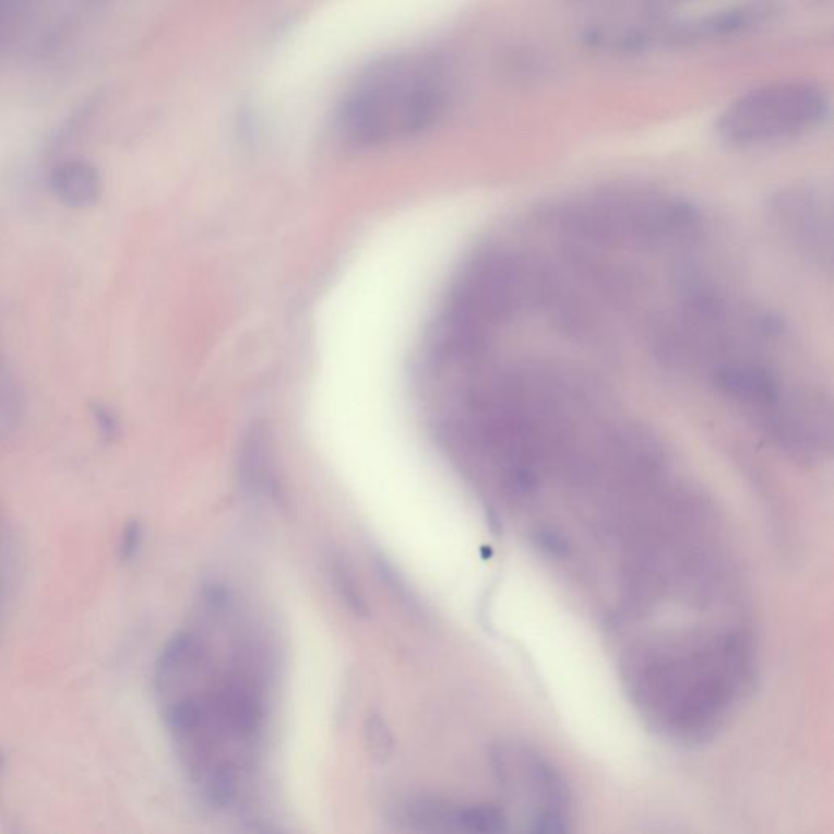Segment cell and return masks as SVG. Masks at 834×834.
<instances>
[{
	"label": "cell",
	"mask_w": 834,
	"mask_h": 834,
	"mask_svg": "<svg viewBox=\"0 0 834 834\" xmlns=\"http://www.w3.org/2000/svg\"><path fill=\"white\" fill-rule=\"evenodd\" d=\"M623 668L629 693L652 726L680 740H703L750 690L754 658L741 632L724 631L635 645Z\"/></svg>",
	"instance_id": "6da1fadb"
},
{
	"label": "cell",
	"mask_w": 834,
	"mask_h": 834,
	"mask_svg": "<svg viewBox=\"0 0 834 834\" xmlns=\"http://www.w3.org/2000/svg\"><path fill=\"white\" fill-rule=\"evenodd\" d=\"M455 92V75L439 56H390L347 88L337 106V129L356 147L405 141L439 124Z\"/></svg>",
	"instance_id": "7a4b0ae2"
},
{
	"label": "cell",
	"mask_w": 834,
	"mask_h": 834,
	"mask_svg": "<svg viewBox=\"0 0 834 834\" xmlns=\"http://www.w3.org/2000/svg\"><path fill=\"white\" fill-rule=\"evenodd\" d=\"M832 100L822 85L786 81L753 88L716 121L723 144L740 151L773 147L812 134L829 121Z\"/></svg>",
	"instance_id": "3957f363"
},
{
	"label": "cell",
	"mask_w": 834,
	"mask_h": 834,
	"mask_svg": "<svg viewBox=\"0 0 834 834\" xmlns=\"http://www.w3.org/2000/svg\"><path fill=\"white\" fill-rule=\"evenodd\" d=\"M773 15L771 7L760 2L737 3L688 19H618L600 22L584 33L585 45L610 55H645L670 51L704 43L723 41L754 32Z\"/></svg>",
	"instance_id": "277c9868"
},
{
	"label": "cell",
	"mask_w": 834,
	"mask_h": 834,
	"mask_svg": "<svg viewBox=\"0 0 834 834\" xmlns=\"http://www.w3.org/2000/svg\"><path fill=\"white\" fill-rule=\"evenodd\" d=\"M496 776L528 832H568L572 797L561 771L535 748L521 743L492 753Z\"/></svg>",
	"instance_id": "5b68a950"
},
{
	"label": "cell",
	"mask_w": 834,
	"mask_h": 834,
	"mask_svg": "<svg viewBox=\"0 0 834 834\" xmlns=\"http://www.w3.org/2000/svg\"><path fill=\"white\" fill-rule=\"evenodd\" d=\"M779 227L812 263L832 266V204L822 191L796 187L773 201Z\"/></svg>",
	"instance_id": "8992f818"
},
{
	"label": "cell",
	"mask_w": 834,
	"mask_h": 834,
	"mask_svg": "<svg viewBox=\"0 0 834 834\" xmlns=\"http://www.w3.org/2000/svg\"><path fill=\"white\" fill-rule=\"evenodd\" d=\"M49 188L64 206L87 208L100 201L104 181L100 171L91 162L69 158L52 168Z\"/></svg>",
	"instance_id": "52a82bcc"
},
{
	"label": "cell",
	"mask_w": 834,
	"mask_h": 834,
	"mask_svg": "<svg viewBox=\"0 0 834 834\" xmlns=\"http://www.w3.org/2000/svg\"><path fill=\"white\" fill-rule=\"evenodd\" d=\"M206 648L193 634H178L168 642L157 664L158 683H168L201 670L206 664Z\"/></svg>",
	"instance_id": "ba28073f"
},
{
	"label": "cell",
	"mask_w": 834,
	"mask_h": 834,
	"mask_svg": "<svg viewBox=\"0 0 834 834\" xmlns=\"http://www.w3.org/2000/svg\"><path fill=\"white\" fill-rule=\"evenodd\" d=\"M331 575H333L334 588L341 600L357 617L369 615V605L364 597L362 588L354 574L353 565L343 556H334L331 559Z\"/></svg>",
	"instance_id": "9c48e42d"
},
{
	"label": "cell",
	"mask_w": 834,
	"mask_h": 834,
	"mask_svg": "<svg viewBox=\"0 0 834 834\" xmlns=\"http://www.w3.org/2000/svg\"><path fill=\"white\" fill-rule=\"evenodd\" d=\"M206 797L215 807H227L237 797V779L227 764H218L206 776Z\"/></svg>",
	"instance_id": "30bf717a"
},
{
	"label": "cell",
	"mask_w": 834,
	"mask_h": 834,
	"mask_svg": "<svg viewBox=\"0 0 834 834\" xmlns=\"http://www.w3.org/2000/svg\"><path fill=\"white\" fill-rule=\"evenodd\" d=\"M366 741L373 760L385 763L393 753L392 731L379 714H370L366 723Z\"/></svg>",
	"instance_id": "8fae6325"
},
{
	"label": "cell",
	"mask_w": 834,
	"mask_h": 834,
	"mask_svg": "<svg viewBox=\"0 0 834 834\" xmlns=\"http://www.w3.org/2000/svg\"><path fill=\"white\" fill-rule=\"evenodd\" d=\"M144 528L141 522L129 521L122 529L121 543H119V559L122 562H131L141 551Z\"/></svg>",
	"instance_id": "7c38bea8"
},
{
	"label": "cell",
	"mask_w": 834,
	"mask_h": 834,
	"mask_svg": "<svg viewBox=\"0 0 834 834\" xmlns=\"http://www.w3.org/2000/svg\"><path fill=\"white\" fill-rule=\"evenodd\" d=\"M91 412L102 439L105 442H112V440L118 439L119 432H121V424H119L118 416L112 413V409L109 406L102 405V403H95Z\"/></svg>",
	"instance_id": "4fadbf2b"
},
{
	"label": "cell",
	"mask_w": 834,
	"mask_h": 834,
	"mask_svg": "<svg viewBox=\"0 0 834 834\" xmlns=\"http://www.w3.org/2000/svg\"><path fill=\"white\" fill-rule=\"evenodd\" d=\"M545 65L539 52L533 51V49H528V51L521 49V51H515V58L512 59L509 68L517 72L521 78H538Z\"/></svg>",
	"instance_id": "5bb4252c"
}]
</instances>
